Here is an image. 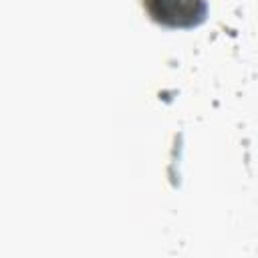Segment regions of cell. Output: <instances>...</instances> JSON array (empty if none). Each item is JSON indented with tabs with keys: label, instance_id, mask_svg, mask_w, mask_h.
I'll return each instance as SVG.
<instances>
[{
	"label": "cell",
	"instance_id": "obj_1",
	"mask_svg": "<svg viewBox=\"0 0 258 258\" xmlns=\"http://www.w3.org/2000/svg\"><path fill=\"white\" fill-rule=\"evenodd\" d=\"M147 10L159 22L187 26L204 14V0H145Z\"/></svg>",
	"mask_w": 258,
	"mask_h": 258
}]
</instances>
